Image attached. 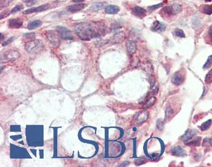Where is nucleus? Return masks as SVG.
<instances>
[{
    "label": "nucleus",
    "mask_w": 212,
    "mask_h": 167,
    "mask_svg": "<svg viewBox=\"0 0 212 167\" xmlns=\"http://www.w3.org/2000/svg\"><path fill=\"white\" fill-rule=\"evenodd\" d=\"M171 154L173 155L178 156V157H182V156H184L186 154L184 150L180 146L174 147V148H172L171 151Z\"/></svg>",
    "instance_id": "nucleus-16"
},
{
    "label": "nucleus",
    "mask_w": 212,
    "mask_h": 167,
    "mask_svg": "<svg viewBox=\"0 0 212 167\" xmlns=\"http://www.w3.org/2000/svg\"><path fill=\"white\" fill-rule=\"evenodd\" d=\"M14 0H1V8L8 6Z\"/></svg>",
    "instance_id": "nucleus-30"
},
{
    "label": "nucleus",
    "mask_w": 212,
    "mask_h": 167,
    "mask_svg": "<svg viewBox=\"0 0 212 167\" xmlns=\"http://www.w3.org/2000/svg\"><path fill=\"white\" fill-rule=\"evenodd\" d=\"M13 39H14V37H11V38H10L9 40H7V41L4 42H3V46H6V45H7L9 44H10V42H11L13 40Z\"/></svg>",
    "instance_id": "nucleus-34"
},
{
    "label": "nucleus",
    "mask_w": 212,
    "mask_h": 167,
    "mask_svg": "<svg viewBox=\"0 0 212 167\" xmlns=\"http://www.w3.org/2000/svg\"><path fill=\"white\" fill-rule=\"evenodd\" d=\"M201 138L200 137H197L195 140L191 141L189 143H186L187 145H192V146H199L200 144Z\"/></svg>",
    "instance_id": "nucleus-23"
},
{
    "label": "nucleus",
    "mask_w": 212,
    "mask_h": 167,
    "mask_svg": "<svg viewBox=\"0 0 212 167\" xmlns=\"http://www.w3.org/2000/svg\"><path fill=\"white\" fill-rule=\"evenodd\" d=\"M57 29L59 33H60V35H61V38L65 39V40H71V39L73 38L72 37L73 36L71 33V32H70V31H69L68 29H67L66 28L61 26H59L57 27Z\"/></svg>",
    "instance_id": "nucleus-7"
},
{
    "label": "nucleus",
    "mask_w": 212,
    "mask_h": 167,
    "mask_svg": "<svg viewBox=\"0 0 212 167\" xmlns=\"http://www.w3.org/2000/svg\"><path fill=\"white\" fill-rule=\"evenodd\" d=\"M42 22L40 20H34L32 22H29L27 25V28L29 30H33L35 29H37V28L39 27L40 26H42Z\"/></svg>",
    "instance_id": "nucleus-18"
},
{
    "label": "nucleus",
    "mask_w": 212,
    "mask_h": 167,
    "mask_svg": "<svg viewBox=\"0 0 212 167\" xmlns=\"http://www.w3.org/2000/svg\"><path fill=\"white\" fill-rule=\"evenodd\" d=\"M20 57V53L16 51H13L10 50L8 51H6L3 57H2L1 59H4L5 61H15L16 59H18Z\"/></svg>",
    "instance_id": "nucleus-6"
},
{
    "label": "nucleus",
    "mask_w": 212,
    "mask_h": 167,
    "mask_svg": "<svg viewBox=\"0 0 212 167\" xmlns=\"http://www.w3.org/2000/svg\"><path fill=\"white\" fill-rule=\"evenodd\" d=\"M205 82L207 84H210L212 83V68L208 72L205 77Z\"/></svg>",
    "instance_id": "nucleus-24"
},
{
    "label": "nucleus",
    "mask_w": 212,
    "mask_h": 167,
    "mask_svg": "<svg viewBox=\"0 0 212 167\" xmlns=\"http://www.w3.org/2000/svg\"><path fill=\"white\" fill-rule=\"evenodd\" d=\"M49 8V5L48 3H46V4H43L40 6L37 7H32L24 10L23 12V14H24V15H28V14H31L34 13L42 12V11H44V10H48Z\"/></svg>",
    "instance_id": "nucleus-5"
},
{
    "label": "nucleus",
    "mask_w": 212,
    "mask_h": 167,
    "mask_svg": "<svg viewBox=\"0 0 212 167\" xmlns=\"http://www.w3.org/2000/svg\"><path fill=\"white\" fill-rule=\"evenodd\" d=\"M85 7H86V4H84V3H79V4L68 6V7H67V10H68V11L70 13H75L83 9Z\"/></svg>",
    "instance_id": "nucleus-14"
},
{
    "label": "nucleus",
    "mask_w": 212,
    "mask_h": 167,
    "mask_svg": "<svg viewBox=\"0 0 212 167\" xmlns=\"http://www.w3.org/2000/svg\"><path fill=\"white\" fill-rule=\"evenodd\" d=\"M147 117H148V115L146 112L141 113L138 115H137V117L135 120L137 122L140 124V123H142V122L145 121L147 118Z\"/></svg>",
    "instance_id": "nucleus-19"
},
{
    "label": "nucleus",
    "mask_w": 212,
    "mask_h": 167,
    "mask_svg": "<svg viewBox=\"0 0 212 167\" xmlns=\"http://www.w3.org/2000/svg\"><path fill=\"white\" fill-rule=\"evenodd\" d=\"M98 22H82L77 24L75 31L79 37L84 40H89L98 37L103 31V26H99Z\"/></svg>",
    "instance_id": "nucleus-1"
},
{
    "label": "nucleus",
    "mask_w": 212,
    "mask_h": 167,
    "mask_svg": "<svg viewBox=\"0 0 212 167\" xmlns=\"http://www.w3.org/2000/svg\"><path fill=\"white\" fill-rule=\"evenodd\" d=\"M163 126H164L163 122H162L161 120H158V122H157V126H158V128L160 129H163Z\"/></svg>",
    "instance_id": "nucleus-32"
},
{
    "label": "nucleus",
    "mask_w": 212,
    "mask_h": 167,
    "mask_svg": "<svg viewBox=\"0 0 212 167\" xmlns=\"http://www.w3.org/2000/svg\"><path fill=\"white\" fill-rule=\"evenodd\" d=\"M162 10L167 15H176L182 11V7L178 4H172L169 6L165 7Z\"/></svg>",
    "instance_id": "nucleus-3"
},
{
    "label": "nucleus",
    "mask_w": 212,
    "mask_h": 167,
    "mask_svg": "<svg viewBox=\"0 0 212 167\" xmlns=\"http://www.w3.org/2000/svg\"><path fill=\"white\" fill-rule=\"evenodd\" d=\"M197 135V131L194 129H188L185 133V134L182 137V139L183 142L189 141Z\"/></svg>",
    "instance_id": "nucleus-10"
},
{
    "label": "nucleus",
    "mask_w": 212,
    "mask_h": 167,
    "mask_svg": "<svg viewBox=\"0 0 212 167\" xmlns=\"http://www.w3.org/2000/svg\"><path fill=\"white\" fill-rule=\"evenodd\" d=\"M174 32H175V35L178 37L184 38L186 37V35L184 33V32H183V30H182V29H176Z\"/></svg>",
    "instance_id": "nucleus-27"
},
{
    "label": "nucleus",
    "mask_w": 212,
    "mask_h": 167,
    "mask_svg": "<svg viewBox=\"0 0 212 167\" xmlns=\"http://www.w3.org/2000/svg\"><path fill=\"white\" fill-rule=\"evenodd\" d=\"M106 5H107L106 2H96L91 5L89 9L93 12L99 11V10L103 9Z\"/></svg>",
    "instance_id": "nucleus-12"
},
{
    "label": "nucleus",
    "mask_w": 212,
    "mask_h": 167,
    "mask_svg": "<svg viewBox=\"0 0 212 167\" xmlns=\"http://www.w3.org/2000/svg\"><path fill=\"white\" fill-rule=\"evenodd\" d=\"M212 66V55L209 56V57L208 58L207 61L206 62V63L204 64V65L203 66L204 69H207L208 68H210V67Z\"/></svg>",
    "instance_id": "nucleus-25"
},
{
    "label": "nucleus",
    "mask_w": 212,
    "mask_h": 167,
    "mask_svg": "<svg viewBox=\"0 0 212 167\" xmlns=\"http://www.w3.org/2000/svg\"><path fill=\"white\" fill-rule=\"evenodd\" d=\"M166 29V26L163 24L159 22L158 20H155L151 26V30L154 32H163Z\"/></svg>",
    "instance_id": "nucleus-8"
},
{
    "label": "nucleus",
    "mask_w": 212,
    "mask_h": 167,
    "mask_svg": "<svg viewBox=\"0 0 212 167\" xmlns=\"http://www.w3.org/2000/svg\"><path fill=\"white\" fill-rule=\"evenodd\" d=\"M44 48V44L42 42L39 40H35L27 42L25 49L29 53H37L40 52Z\"/></svg>",
    "instance_id": "nucleus-2"
},
{
    "label": "nucleus",
    "mask_w": 212,
    "mask_h": 167,
    "mask_svg": "<svg viewBox=\"0 0 212 167\" xmlns=\"http://www.w3.org/2000/svg\"><path fill=\"white\" fill-rule=\"evenodd\" d=\"M202 12L206 15H212V5H205L202 7Z\"/></svg>",
    "instance_id": "nucleus-21"
},
{
    "label": "nucleus",
    "mask_w": 212,
    "mask_h": 167,
    "mask_svg": "<svg viewBox=\"0 0 212 167\" xmlns=\"http://www.w3.org/2000/svg\"><path fill=\"white\" fill-rule=\"evenodd\" d=\"M155 101H156V98H155V97H153V96L151 97L150 98L148 99V100L146 101V102L145 103V104H144L143 109H146L150 107L151 106H152L155 104Z\"/></svg>",
    "instance_id": "nucleus-20"
},
{
    "label": "nucleus",
    "mask_w": 212,
    "mask_h": 167,
    "mask_svg": "<svg viewBox=\"0 0 212 167\" xmlns=\"http://www.w3.org/2000/svg\"><path fill=\"white\" fill-rule=\"evenodd\" d=\"M35 36V33H29V34H26L24 35V37H27V38H33Z\"/></svg>",
    "instance_id": "nucleus-35"
},
{
    "label": "nucleus",
    "mask_w": 212,
    "mask_h": 167,
    "mask_svg": "<svg viewBox=\"0 0 212 167\" xmlns=\"http://www.w3.org/2000/svg\"><path fill=\"white\" fill-rule=\"evenodd\" d=\"M208 36H209L210 38V40L212 42V26H211L209 27V29H208Z\"/></svg>",
    "instance_id": "nucleus-33"
},
{
    "label": "nucleus",
    "mask_w": 212,
    "mask_h": 167,
    "mask_svg": "<svg viewBox=\"0 0 212 167\" xmlns=\"http://www.w3.org/2000/svg\"><path fill=\"white\" fill-rule=\"evenodd\" d=\"M47 38L48 40L50 41L52 44L54 46H57L59 43V39L61 37L60 33L58 32L54 31H48L46 33Z\"/></svg>",
    "instance_id": "nucleus-4"
},
{
    "label": "nucleus",
    "mask_w": 212,
    "mask_h": 167,
    "mask_svg": "<svg viewBox=\"0 0 212 167\" xmlns=\"http://www.w3.org/2000/svg\"><path fill=\"white\" fill-rule=\"evenodd\" d=\"M126 48L129 54L132 55L133 53H134L136 51V44L133 41H128L126 43Z\"/></svg>",
    "instance_id": "nucleus-17"
},
{
    "label": "nucleus",
    "mask_w": 212,
    "mask_h": 167,
    "mask_svg": "<svg viewBox=\"0 0 212 167\" xmlns=\"http://www.w3.org/2000/svg\"><path fill=\"white\" fill-rule=\"evenodd\" d=\"M23 24L22 21L20 19H10L9 21V27L10 28H13V29H18L22 27Z\"/></svg>",
    "instance_id": "nucleus-13"
},
{
    "label": "nucleus",
    "mask_w": 212,
    "mask_h": 167,
    "mask_svg": "<svg viewBox=\"0 0 212 167\" xmlns=\"http://www.w3.org/2000/svg\"><path fill=\"white\" fill-rule=\"evenodd\" d=\"M184 81V77L183 75L180 72H176L174 74V75L173 76L172 78V82L176 85H180L182 84V83Z\"/></svg>",
    "instance_id": "nucleus-11"
},
{
    "label": "nucleus",
    "mask_w": 212,
    "mask_h": 167,
    "mask_svg": "<svg viewBox=\"0 0 212 167\" xmlns=\"http://www.w3.org/2000/svg\"><path fill=\"white\" fill-rule=\"evenodd\" d=\"M132 13L134 16L138 18H143L146 15V10L140 7L136 6L132 9Z\"/></svg>",
    "instance_id": "nucleus-9"
},
{
    "label": "nucleus",
    "mask_w": 212,
    "mask_h": 167,
    "mask_svg": "<svg viewBox=\"0 0 212 167\" xmlns=\"http://www.w3.org/2000/svg\"><path fill=\"white\" fill-rule=\"evenodd\" d=\"M163 5V3H159V4H157V5H154L149 6L148 7V10H149V11L152 12V11H154V10H156V9H159L160 7H162Z\"/></svg>",
    "instance_id": "nucleus-26"
},
{
    "label": "nucleus",
    "mask_w": 212,
    "mask_h": 167,
    "mask_svg": "<svg viewBox=\"0 0 212 167\" xmlns=\"http://www.w3.org/2000/svg\"><path fill=\"white\" fill-rule=\"evenodd\" d=\"M172 113H173V111H172V109L171 108V107H169L167 108V109H166V111H165V120H167V119H169L170 117L172 116Z\"/></svg>",
    "instance_id": "nucleus-29"
},
{
    "label": "nucleus",
    "mask_w": 212,
    "mask_h": 167,
    "mask_svg": "<svg viewBox=\"0 0 212 167\" xmlns=\"http://www.w3.org/2000/svg\"><path fill=\"white\" fill-rule=\"evenodd\" d=\"M85 1V0H73V1H74V2H76V3L82 2V1Z\"/></svg>",
    "instance_id": "nucleus-36"
},
{
    "label": "nucleus",
    "mask_w": 212,
    "mask_h": 167,
    "mask_svg": "<svg viewBox=\"0 0 212 167\" xmlns=\"http://www.w3.org/2000/svg\"><path fill=\"white\" fill-rule=\"evenodd\" d=\"M24 9V6L22 4L17 5L16 7H15L12 10H11V13H16L17 12H19L20 10H22Z\"/></svg>",
    "instance_id": "nucleus-28"
},
{
    "label": "nucleus",
    "mask_w": 212,
    "mask_h": 167,
    "mask_svg": "<svg viewBox=\"0 0 212 167\" xmlns=\"http://www.w3.org/2000/svg\"><path fill=\"white\" fill-rule=\"evenodd\" d=\"M120 10V8L116 5H108L105 9V12L106 14H109V15H113V14H116L119 13Z\"/></svg>",
    "instance_id": "nucleus-15"
},
{
    "label": "nucleus",
    "mask_w": 212,
    "mask_h": 167,
    "mask_svg": "<svg viewBox=\"0 0 212 167\" xmlns=\"http://www.w3.org/2000/svg\"><path fill=\"white\" fill-rule=\"evenodd\" d=\"M211 122H212L211 120H208V121L204 122L200 126L201 131H204L207 130L208 129H209L210 127V126H211Z\"/></svg>",
    "instance_id": "nucleus-22"
},
{
    "label": "nucleus",
    "mask_w": 212,
    "mask_h": 167,
    "mask_svg": "<svg viewBox=\"0 0 212 167\" xmlns=\"http://www.w3.org/2000/svg\"><path fill=\"white\" fill-rule=\"evenodd\" d=\"M203 146L212 145V137L211 138H206L203 141Z\"/></svg>",
    "instance_id": "nucleus-31"
}]
</instances>
